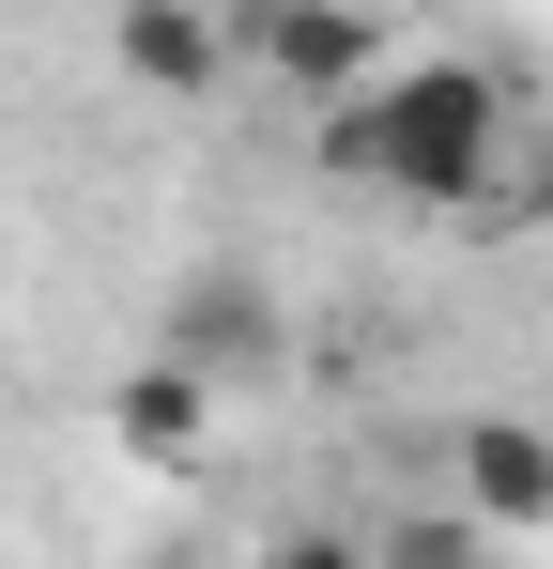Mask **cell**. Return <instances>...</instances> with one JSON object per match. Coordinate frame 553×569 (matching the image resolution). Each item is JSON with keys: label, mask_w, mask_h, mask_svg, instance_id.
Listing matches in <instances>:
<instances>
[{"label": "cell", "mask_w": 553, "mask_h": 569, "mask_svg": "<svg viewBox=\"0 0 553 569\" xmlns=\"http://www.w3.org/2000/svg\"><path fill=\"white\" fill-rule=\"evenodd\" d=\"M323 123H339V170H369V186L415 200V216H461V200H492V154H507V78L431 47V62H384Z\"/></svg>", "instance_id": "6da1fadb"}, {"label": "cell", "mask_w": 553, "mask_h": 569, "mask_svg": "<svg viewBox=\"0 0 553 569\" xmlns=\"http://www.w3.org/2000/svg\"><path fill=\"white\" fill-rule=\"evenodd\" d=\"M262 78L308 93V108H354L369 78H384V16H354V0H292V16L262 31Z\"/></svg>", "instance_id": "7a4b0ae2"}, {"label": "cell", "mask_w": 553, "mask_h": 569, "mask_svg": "<svg viewBox=\"0 0 553 569\" xmlns=\"http://www.w3.org/2000/svg\"><path fill=\"white\" fill-rule=\"evenodd\" d=\"M200 431H215V370L139 355V370L108 385V447H123V462H200Z\"/></svg>", "instance_id": "3957f363"}, {"label": "cell", "mask_w": 553, "mask_h": 569, "mask_svg": "<svg viewBox=\"0 0 553 569\" xmlns=\"http://www.w3.org/2000/svg\"><path fill=\"white\" fill-rule=\"evenodd\" d=\"M108 47H123L139 93H215V78H231V16H200V0H123Z\"/></svg>", "instance_id": "277c9868"}, {"label": "cell", "mask_w": 553, "mask_h": 569, "mask_svg": "<svg viewBox=\"0 0 553 569\" xmlns=\"http://www.w3.org/2000/svg\"><path fill=\"white\" fill-rule=\"evenodd\" d=\"M154 355H184V370H262L276 355V292L262 278H200L154 308Z\"/></svg>", "instance_id": "5b68a950"}, {"label": "cell", "mask_w": 553, "mask_h": 569, "mask_svg": "<svg viewBox=\"0 0 553 569\" xmlns=\"http://www.w3.org/2000/svg\"><path fill=\"white\" fill-rule=\"evenodd\" d=\"M446 462H461V508H476V523H553V431H523V416H476Z\"/></svg>", "instance_id": "8992f818"}, {"label": "cell", "mask_w": 553, "mask_h": 569, "mask_svg": "<svg viewBox=\"0 0 553 569\" xmlns=\"http://www.w3.org/2000/svg\"><path fill=\"white\" fill-rule=\"evenodd\" d=\"M369 569H492V523H476V508H431V523L400 508V523L369 539Z\"/></svg>", "instance_id": "52a82bcc"}, {"label": "cell", "mask_w": 553, "mask_h": 569, "mask_svg": "<svg viewBox=\"0 0 553 569\" xmlns=\"http://www.w3.org/2000/svg\"><path fill=\"white\" fill-rule=\"evenodd\" d=\"M262 569H369V539H323V523H308V539H276Z\"/></svg>", "instance_id": "ba28073f"}, {"label": "cell", "mask_w": 553, "mask_h": 569, "mask_svg": "<svg viewBox=\"0 0 553 569\" xmlns=\"http://www.w3.org/2000/svg\"><path fill=\"white\" fill-rule=\"evenodd\" d=\"M215 16H231V31H276V16H292V0H215Z\"/></svg>", "instance_id": "9c48e42d"}, {"label": "cell", "mask_w": 553, "mask_h": 569, "mask_svg": "<svg viewBox=\"0 0 553 569\" xmlns=\"http://www.w3.org/2000/svg\"><path fill=\"white\" fill-rule=\"evenodd\" d=\"M170 569H200V555H170Z\"/></svg>", "instance_id": "30bf717a"}]
</instances>
